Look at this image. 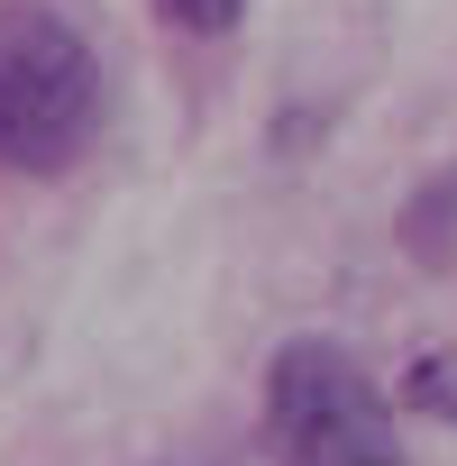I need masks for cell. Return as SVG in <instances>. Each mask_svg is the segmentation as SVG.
Segmentation results:
<instances>
[{
    "instance_id": "277c9868",
    "label": "cell",
    "mask_w": 457,
    "mask_h": 466,
    "mask_svg": "<svg viewBox=\"0 0 457 466\" xmlns=\"http://www.w3.org/2000/svg\"><path fill=\"white\" fill-rule=\"evenodd\" d=\"M156 10H165L183 37H228V28L248 19V0H156Z\"/></svg>"
},
{
    "instance_id": "3957f363",
    "label": "cell",
    "mask_w": 457,
    "mask_h": 466,
    "mask_svg": "<svg viewBox=\"0 0 457 466\" xmlns=\"http://www.w3.org/2000/svg\"><path fill=\"white\" fill-rule=\"evenodd\" d=\"M402 238H411V257H421V266H439V257L457 248V174H439L430 192H411V201H402Z\"/></svg>"
},
{
    "instance_id": "7a4b0ae2",
    "label": "cell",
    "mask_w": 457,
    "mask_h": 466,
    "mask_svg": "<svg viewBox=\"0 0 457 466\" xmlns=\"http://www.w3.org/2000/svg\"><path fill=\"white\" fill-rule=\"evenodd\" d=\"M266 448L284 466H402V420L357 348L284 339L266 366Z\"/></svg>"
},
{
    "instance_id": "6da1fadb",
    "label": "cell",
    "mask_w": 457,
    "mask_h": 466,
    "mask_svg": "<svg viewBox=\"0 0 457 466\" xmlns=\"http://www.w3.org/2000/svg\"><path fill=\"white\" fill-rule=\"evenodd\" d=\"M101 110H110V83L83 28L10 0L0 10V174H28V183L74 174L101 137Z\"/></svg>"
}]
</instances>
